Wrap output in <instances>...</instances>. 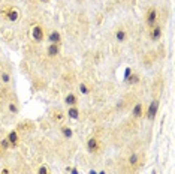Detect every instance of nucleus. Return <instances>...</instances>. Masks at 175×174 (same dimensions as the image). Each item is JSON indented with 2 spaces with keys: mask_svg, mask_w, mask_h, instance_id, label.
<instances>
[{
  "mask_svg": "<svg viewBox=\"0 0 175 174\" xmlns=\"http://www.w3.org/2000/svg\"><path fill=\"white\" fill-rule=\"evenodd\" d=\"M40 2H47V0H40Z\"/></svg>",
  "mask_w": 175,
  "mask_h": 174,
  "instance_id": "bb28decb",
  "label": "nucleus"
},
{
  "mask_svg": "<svg viewBox=\"0 0 175 174\" xmlns=\"http://www.w3.org/2000/svg\"><path fill=\"white\" fill-rule=\"evenodd\" d=\"M78 89H79V93H81V95H88V93H90V89H88V86H87V84H84V83H81Z\"/></svg>",
  "mask_w": 175,
  "mask_h": 174,
  "instance_id": "f3484780",
  "label": "nucleus"
},
{
  "mask_svg": "<svg viewBox=\"0 0 175 174\" xmlns=\"http://www.w3.org/2000/svg\"><path fill=\"white\" fill-rule=\"evenodd\" d=\"M157 111H159V101H153L150 107H148V110H147V119L150 120V122H153L154 119H156V116H157Z\"/></svg>",
  "mask_w": 175,
  "mask_h": 174,
  "instance_id": "f257e3e1",
  "label": "nucleus"
},
{
  "mask_svg": "<svg viewBox=\"0 0 175 174\" xmlns=\"http://www.w3.org/2000/svg\"><path fill=\"white\" fill-rule=\"evenodd\" d=\"M78 102V98L73 95V93H69V95H66V98H65V104L68 105V107H75Z\"/></svg>",
  "mask_w": 175,
  "mask_h": 174,
  "instance_id": "9d476101",
  "label": "nucleus"
},
{
  "mask_svg": "<svg viewBox=\"0 0 175 174\" xmlns=\"http://www.w3.org/2000/svg\"><path fill=\"white\" fill-rule=\"evenodd\" d=\"M138 162H139V155H138V153H133V155L129 156V165L133 167V165H136Z\"/></svg>",
  "mask_w": 175,
  "mask_h": 174,
  "instance_id": "4468645a",
  "label": "nucleus"
},
{
  "mask_svg": "<svg viewBox=\"0 0 175 174\" xmlns=\"http://www.w3.org/2000/svg\"><path fill=\"white\" fill-rule=\"evenodd\" d=\"M8 141H9V144L12 146V147H17L18 144V132L17 131H11L9 134H8Z\"/></svg>",
  "mask_w": 175,
  "mask_h": 174,
  "instance_id": "0eeeda50",
  "label": "nucleus"
},
{
  "mask_svg": "<svg viewBox=\"0 0 175 174\" xmlns=\"http://www.w3.org/2000/svg\"><path fill=\"white\" fill-rule=\"evenodd\" d=\"M47 54H48L50 57L58 56V54H60V45H57V44H50L48 48H47Z\"/></svg>",
  "mask_w": 175,
  "mask_h": 174,
  "instance_id": "423d86ee",
  "label": "nucleus"
},
{
  "mask_svg": "<svg viewBox=\"0 0 175 174\" xmlns=\"http://www.w3.org/2000/svg\"><path fill=\"white\" fill-rule=\"evenodd\" d=\"M130 75H132V69H130V68H126V71H124V81H127Z\"/></svg>",
  "mask_w": 175,
  "mask_h": 174,
  "instance_id": "aec40b11",
  "label": "nucleus"
},
{
  "mask_svg": "<svg viewBox=\"0 0 175 174\" xmlns=\"http://www.w3.org/2000/svg\"><path fill=\"white\" fill-rule=\"evenodd\" d=\"M0 78H2V81H3L5 84H9V81H11V75H9L8 72H2V74H0Z\"/></svg>",
  "mask_w": 175,
  "mask_h": 174,
  "instance_id": "a211bd4d",
  "label": "nucleus"
},
{
  "mask_svg": "<svg viewBox=\"0 0 175 174\" xmlns=\"http://www.w3.org/2000/svg\"><path fill=\"white\" fill-rule=\"evenodd\" d=\"M37 174H50V171H48V168H47L45 165H42V167L39 168V171H37Z\"/></svg>",
  "mask_w": 175,
  "mask_h": 174,
  "instance_id": "4be33fe9",
  "label": "nucleus"
},
{
  "mask_svg": "<svg viewBox=\"0 0 175 174\" xmlns=\"http://www.w3.org/2000/svg\"><path fill=\"white\" fill-rule=\"evenodd\" d=\"M142 114H144V107H142V104L139 102V104H136L135 107H133V110H132V116L138 119V117H141Z\"/></svg>",
  "mask_w": 175,
  "mask_h": 174,
  "instance_id": "9b49d317",
  "label": "nucleus"
},
{
  "mask_svg": "<svg viewBox=\"0 0 175 174\" xmlns=\"http://www.w3.org/2000/svg\"><path fill=\"white\" fill-rule=\"evenodd\" d=\"M127 83H129V84H138V83H139V75H138V74H133V72H132V75L129 77Z\"/></svg>",
  "mask_w": 175,
  "mask_h": 174,
  "instance_id": "dca6fc26",
  "label": "nucleus"
},
{
  "mask_svg": "<svg viewBox=\"0 0 175 174\" xmlns=\"http://www.w3.org/2000/svg\"><path fill=\"white\" fill-rule=\"evenodd\" d=\"M60 132H61V135H63L65 138H72V135H73V131L70 129L69 126H61Z\"/></svg>",
  "mask_w": 175,
  "mask_h": 174,
  "instance_id": "ddd939ff",
  "label": "nucleus"
},
{
  "mask_svg": "<svg viewBox=\"0 0 175 174\" xmlns=\"http://www.w3.org/2000/svg\"><path fill=\"white\" fill-rule=\"evenodd\" d=\"M0 146H2V149H9V146H11V144H9L8 138H5L2 143H0Z\"/></svg>",
  "mask_w": 175,
  "mask_h": 174,
  "instance_id": "412c9836",
  "label": "nucleus"
},
{
  "mask_svg": "<svg viewBox=\"0 0 175 174\" xmlns=\"http://www.w3.org/2000/svg\"><path fill=\"white\" fill-rule=\"evenodd\" d=\"M87 150H88V152H91V153L99 152V150H100V143H99V140L94 138V137L88 138V141H87Z\"/></svg>",
  "mask_w": 175,
  "mask_h": 174,
  "instance_id": "7ed1b4c3",
  "label": "nucleus"
},
{
  "mask_svg": "<svg viewBox=\"0 0 175 174\" xmlns=\"http://www.w3.org/2000/svg\"><path fill=\"white\" fill-rule=\"evenodd\" d=\"M48 41H50V44H57V45H60L61 36H60V33H58L57 30H53V32H50V35H48Z\"/></svg>",
  "mask_w": 175,
  "mask_h": 174,
  "instance_id": "39448f33",
  "label": "nucleus"
},
{
  "mask_svg": "<svg viewBox=\"0 0 175 174\" xmlns=\"http://www.w3.org/2000/svg\"><path fill=\"white\" fill-rule=\"evenodd\" d=\"M99 174H106V173H105V171H100V173H99Z\"/></svg>",
  "mask_w": 175,
  "mask_h": 174,
  "instance_id": "a878e982",
  "label": "nucleus"
},
{
  "mask_svg": "<svg viewBox=\"0 0 175 174\" xmlns=\"http://www.w3.org/2000/svg\"><path fill=\"white\" fill-rule=\"evenodd\" d=\"M44 36H45V33H44L42 26L36 24V26L32 27V38L35 39L36 42H42V41H44Z\"/></svg>",
  "mask_w": 175,
  "mask_h": 174,
  "instance_id": "f03ea898",
  "label": "nucleus"
},
{
  "mask_svg": "<svg viewBox=\"0 0 175 174\" xmlns=\"http://www.w3.org/2000/svg\"><path fill=\"white\" fill-rule=\"evenodd\" d=\"M8 108H9V111L12 113V114H17L18 113V107L14 102H9V105H8Z\"/></svg>",
  "mask_w": 175,
  "mask_h": 174,
  "instance_id": "6ab92c4d",
  "label": "nucleus"
},
{
  "mask_svg": "<svg viewBox=\"0 0 175 174\" xmlns=\"http://www.w3.org/2000/svg\"><path fill=\"white\" fill-rule=\"evenodd\" d=\"M90 174H97V173H96L94 170H91V171H90Z\"/></svg>",
  "mask_w": 175,
  "mask_h": 174,
  "instance_id": "393cba45",
  "label": "nucleus"
},
{
  "mask_svg": "<svg viewBox=\"0 0 175 174\" xmlns=\"http://www.w3.org/2000/svg\"><path fill=\"white\" fill-rule=\"evenodd\" d=\"M68 116H69V119H72V120H78L79 119V110L76 108V105L75 107H69Z\"/></svg>",
  "mask_w": 175,
  "mask_h": 174,
  "instance_id": "1a4fd4ad",
  "label": "nucleus"
},
{
  "mask_svg": "<svg viewBox=\"0 0 175 174\" xmlns=\"http://www.w3.org/2000/svg\"><path fill=\"white\" fill-rule=\"evenodd\" d=\"M160 36H162V27L157 26V24H154V26L151 27V39H153V41H159Z\"/></svg>",
  "mask_w": 175,
  "mask_h": 174,
  "instance_id": "6e6552de",
  "label": "nucleus"
},
{
  "mask_svg": "<svg viewBox=\"0 0 175 174\" xmlns=\"http://www.w3.org/2000/svg\"><path fill=\"white\" fill-rule=\"evenodd\" d=\"M2 174H11L9 168H3V170H2Z\"/></svg>",
  "mask_w": 175,
  "mask_h": 174,
  "instance_id": "5701e85b",
  "label": "nucleus"
},
{
  "mask_svg": "<svg viewBox=\"0 0 175 174\" xmlns=\"http://www.w3.org/2000/svg\"><path fill=\"white\" fill-rule=\"evenodd\" d=\"M70 174H78V170H76V168H73V170H72V173Z\"/></svg>",
  "mask_w": 175,
  "mask_h": 174,
  "instance_id": "b1692460",
  "label": "nucleus"
},
{
  "mask_svg": "<svg viewBox=\"0 0 175 174\" xmlns=\"http://www.w3.org/2000/svg\"><path fill=\"white\" fill-rule=\"evenodd\" d=\"M156 21H157V11L156 9H148V12H147V23H148V26L153 27L156 24Z\"/></svg>",
  "mask_w": 175,
  "mask_h": 174,
  "instance_id": "20e7f679",
  "label": "nucleus"
},
{
  "mask_svg": "<svg viewBox=\"0 0 175 174\" xmlns=\"http://www.w3.org/2000/svg\"><path fill=\"white\" fill-rule=\"evenodd\" d=\"M18 17H19V12H18L17 9H11V11H9V15H8L9 21H17Z\"/></svg>",
  "mask_w": 175,
  "mask_h": 174,
  "instance_id": "2eb2a0df",
  "label": "nucleus"
},
{
  "mask_svg": "<svg viewBox=\"0 0 175 174\" xmlns=\"http://www.w3.org/2000/svg\"><path fill=\"white\" fill-rule=\"evenodd\" d=\"M115 39H117L118 42H124V41L127 39V33H126V30L118 29V30L115 32Z\"/></svg>",
  "mask_w": 175,
  "mask_h": 174,
  "instance_id": "f8f14e48",
  "label": "nucleus"
}]
</instances>
